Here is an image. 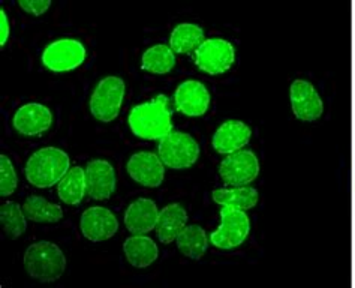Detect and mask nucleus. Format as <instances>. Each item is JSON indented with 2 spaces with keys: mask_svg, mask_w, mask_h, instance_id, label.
I'll return each mask as SVG.
<instances>
[{
  "mask_svg": "<svg viewBox=\"0 0 355 288\" xmlns=\"http://www.w3.org/2000/svg\"><path fill=\"white\" fill-rule=\"evenodd\" d=\"M128 124L137 137L144 140H162L173 133L170 101L159 95L153 101L135 105L130 110Z\"/></svg>",
  "mask_w": 355,
  "mask_h": 288,
  "instance_id": "nucleus-1",
  "label": "nucleus"
},
{
  "mask_svg": "<svg viewBox=\"0 0 355 288\" xmlns=\"http://www.w3.org/2000/svg\"><path fill=\"white\" fill-rule=\"evenodd\" d=\"M69 156L60 149L44 147L26 164V178L36 188H50L69 171Z\"/></svg>",
  "mask_w": 355,
  "mask_h": 288,
  "instance_id": "nucleus-2",
  "label": "nucleus"
},
{
  "mask_svg": "<svg viewBox=\"0 0 355 288\" xmlns=\"http://www.w3.org/2000/svg\"><path fill=\"white\" fill-rule=\"evenodd\" d=\"M24 267L31 278L41 282H54L67 269V257L51 242H38L27 248Z\"/></svg>",
  "mask_w": 355,
  "mask_h": 288,
  "instance_id": "nucleus-3",
  "label": "nucleus"
},
{
  "mask_svg": "<svg viewBox=\"0 0 355 288\" xmlns=\"http://www.w3.org/2000/svg\"><path fill=\"white\" fill-rule=\"evenodd\" d=\"M157 152L164 165L174 170H183L197 162L200 146L189 134L171 133L159 140Z\"/></svg>",
  "mask_w": 355,
  "mask_h": 288,
  "instance_id": "nucleus-4",
  "label": "nucleus"
},
{
  "mask_svg": "<svg viewBox=\"0 0 355 288\" xmlns=\"http://www.w3.org/2000/svg\"><path fill=\"white\" fill-rule=\"evenodd\" d=\"M220 226L210 235L213 246L219 249H232L240 246L249 236L250 221L245 210L222 207L220 209Z\"/></svg>",
  "mask_w": 355,
  "mask_h": 288,
  "instance_id": "nucleus-5",
  "label": "nucleus"
},
{
  "mask_svg": "<svg viewBox=\"0 0 355 288\" xmlns=\"http://www.w3.org/2000/svg\"><path fill=\"white\" fill-rule=\"evenodd\" d=\"M125 96V81L119 77H107L98 83L90 98V111L101 122H111L119 113Z\"/></svg>",
  "mask_w": 355,
  "mask_h": 288,
  "instance_id": "nucleus-6",
  "label": "nucleus"
},
{
  "mask_svg": "<svg viewBox=\"0 0 355 288\" xmlns=\"http://www.w3.org/2000/svg\"><path fill=\"white\" fill-rule=\"evenodd\" d=\"M193 60L197 67L210 76L227 72L236 60V49L231 42L211 38L205 40L200 49L193 53Z\"/></svg>",
  "mask_w": 355,
  "mask_h": 288,
  "instance_id": "nucleus-7",
  "label": "nucleus"
},
{
  "mask_svg": "<svg viewBox=\"0 0 355 288\" xmlns=\"http://www.w3.org/2000/svg\"><path fill=\"white\" fill-rule=\"evenodd\" d=\"M219 174L230 187H248L259 174V161L252 151H241L227 155L219 164Z\"/></svg>",
  "mask_w": 355,
  "mask_h": 288,
  "instance_id": "nucleus-8",
  "label": "nucleus"
},
{
  "mask_svg": "<svg viewBox=\"0 0 355 288\" xmlns=\"http://www.w3.org/2000/svg\"><path fill=\"white\" fill-rule=\"evenodd\" d=\"M86 60V49L77 40H59L51 42L42 53V63L53 72H68Z\"/></svg>",
  "mask_w": 355,
  "mask_h": 288,
  "instance_id": "nucleus-9",
  "label": "nucleus"
},
{
  "mask_svg": "<svg viewBox=\"0 0 355 288\" xmlns=\"http://www.w3.org/2000/svg\"><path fill=\"white\" fill-rule=\"evenodd\" d=\"M293 113L303 122H315L324 113V102L313 87L306 80H295L289 89Z\"/></svg>",
  "mask_w": 355,
  "mask_h": 288,
  "instance_id": "nucleus-10",
  "label": "nucleus"
},
{
  "mask_svg": "<svg viewBox=\"0 0 355 288\" xmlns=\"http://www.w3.org/2000/svg\"><path fill=\"white\" fill-rule=\"evenodd\" d=\"M174 102L177 111L189 117H200L207 113L210 107V94L201 81H183L175 89Z\"/></svg>",
  "mask_w": 355,
  "mask_h": 288,
  "instance_id": "nucleus-11",
  "label": "nucleus"
},
{
  "mask_svg": "<svg viewBox=\"0 0 355 288\" xmlns=\"http://www.w3.org/2000/svg\"><path fill=\"white\" fill-rule=\"evenodd\" d=\"M126 169L130 178L147 188L159 187L165 178L164 162L153 152H138L132 155Z\"/></svg>",
  "mask_w": 355,
  "mask_h": 288,
  "instance_id": "nucleus-12",
  "label": "nucleus"
},
{
  "mask_svg": "<svg viewBox=\"0 0 355 288\" xmlns=\"http://www.w3.org/2000/svg\"><path fill=\"white\" fill-rule=\"evenodd\" d=\"M80 227L86 239L104 242L117 233L119 221L114 213L105 207H90L83 213Z\"/></svg>",
  "mask_w": 355,
  "mask_h": 288,
  "instance_id": "nucleus-13",
  "label": "nucleus"
},
{
  "mask_svg": "<svg viewBox=\"0 0 355 288\" xmlns=\"http://www.w3.org/2000/svg\"><path fill=\"white\" fill-rule=\"evenodd\" d=\"M87 195L93 200H107L116 191V173L108 161L95 160L86 165Z\"/></svg>",
  "mask_w": 355,
  "mask_h": 288,
  "instance_id": "nucleus-14",
  "label": "nucleus"
},
{
  "mask_svg": "<svg viewBox=\"0 0 355 288\" xmlns=\"http://www.w3.org/2000/svg\"><path fill=\"white\" fill-rule=\"evenodd\" d=\"M252 131L250 128L240 122V120H227L213 135V147L220 155H231L241 151L249 140Z\"/></svg>",
  "mask_w": 355,
  "mask_h": 288,
  "instance_id": "nucleus-15",
  "label": "nucleus"
},
{
  "mask_svg": "<svg viewBox=\"0 0 355 288\" xmlns=\"http://www.w3.org/2000/svg\"><path fill=\"white\" fill-rule=\"evenodd\" d=\"M12 124L17 131L23 135H40L50 129L53 115L50 108L42 104H26L17 110Z\"/></svg>",
  "mask_w": 355,
  "mask_h": 288,
  "instance_id": "nucleus-16",
  "label": "nucleus"
},
{
  "mask_svg": "<svg viewBox=\"0 0 355 288\" xmlns=\"http://www.w3.org/2000/svg\"><path fill=\"white\" fill-rule=\"evenodd\" d=\"M159 210L155 201L138 198L126 209L125 224L132 235H146L156 228Z\"/></svg>",
  "mask_w": 355,
  "mask_h": 288,
  "instance_id": "nucleus-17",
  "label": "nucleus"
},
{
  "mask_svg": "<svg viewBox=\"0 0 355 288\" xmlns=\"http://www.w3.org/2000/svg\"><path fill=\"white\" fill-rule=\"evenodd\" d=\"M188 222V212L180 204H168L159 212L156 233L162 244L168 245L177 239Z\"/></svg>",
  "mask_w": 355,
  "mask_h": 288,
  "instance_id": "nucleus-18",
  "label": "nucleus"
},
{
  "mask_svg": "<svg viewBox=\"0 0 355 288\" xmlns=\"http://www.w3.org/2000/svg\"><path fill=\"white\" fill-rule=\"evenodd\" d=\"M213 201L216 204H220L222 207H232L239 210H249L254 209L259 195L258 191L252 187H232V188H220L213 191L211 194Z\"/></svg>",
  "mask_w": 355,
  "mask_h": 288,
  "instance_id": "nucleus-19",
  "label": "nucleus"
},
{
  "mask_svg": "<svg viewBox=\"0 0 355 288\" xmlns=\"http://www.w3.org/2000/svg\"><path fill=\"white\" fill-rule=\"evenodd\" d=\"M123 251L128 262L138 269H143L155 263L159 254L155 242L144 235H134L132 237H129L125 242Z\"/></svg>",
  "mask_w": 355,
  "mask_h": 288,
  "instance_id": "nucleus-20",
  "label": "nucleus"
},
{
  "mask_svg": "<svg viewBox=\"0 0 355 288\" xmlns=\"http://www.w3.org/2000/svg\"><path fill=\"white\" fill-rule=\"evenodd\" d=\"M205 41L204 31L197 24L182 23L174 27L170 36V47L174 53L189 54L195 53Z\"/></svg>",
  "mask_w": 355,
  "mask_h": 288,
  "instance_id": "nucleus-21",
  "label": "nucleus"
},
{
  "mask_svg": "<svg viewBox=\"0 0 355 288\" xmlns=\"http://www.w3.org/2000/svg\"><path fill=\"white\" fill-rule=\"evenodd\" d=\"M58 192L63 203L71 204V206H78L84 195L87 194L86 170L81 169V167L71 169L59 182Z\"/></svg>",
  "mask_w": 355,
  "mask_h": 288,
  "instance_id": "nucleus-22",
  "label": "nucleus"
},
{
  "mask_svg": "<svg viewBox=\"0 0 355 288\" xmlns=\"http://www.w3.org/2000/svg\"><path fill=\"white\" fill-rule=\"evenodd\" d=\"M177 246L180 253L192 260H200L207 251L210 239L207 237L204 228L200 226H186L180 235L177 236Z\"/></svg>",
  "mask_w": 355,
  "mask_h": 288,
  "instance_id": "nucleus-23",
  "label": "nucleus"
},
{
  "mask_svg": "<svg viewBox=\"0 0 355 288\" xmlns=\"http://www.w3.org/2000/svg\"><path fill=\"white\" fill-rule=\"evenodd\" d=\"M23 212L27 219L33 222H59L63 218V210L58 204L46 201L40 195H31L23 204Z\"/></svg>",
  "mask_w": 355,
  "mask_h": 288,
  "instance_id": "nucleus-24",
  "label": "nucleus"
},
{
  "mask_svg": "<svg viewBox=\"0 0 355 288\" xmlns=\"http://www.w3.org/2000/svg\"><path fill=\"white\" fill-rule=\"evenodd\" d=\"M175 65V56L171 47H166L164 44L153 45L147 49L143 54L141 68L152 74H166L170 72Z\"/></svg>",
  "mask_w": 355,
  "mask_h": 288,
  "instance_id": "nucleus-25",
  "label": "nucleus"
},
{
  "mask_svg": "<svg viewBox=\"0 0 355 288\" xmlns=\"http://www.w3.org/2000/svg\"><path fill=\"white\" fill-rule=\"evenodd\" d=\"M0 222H2L5 235L11 239L20 237L27 228L24 212L20 207V204H17L15 201L2 204V207H0Z\"/></svg>",
  "mask_w": 355,
  "mask_h": 288,
  "instance_id": "nucleus-26",
  "label": "nucleus"
},
{
  "mask_svg": "<svg viewBox=\"0 0 355 288\" xmlns=\"http://www.w3.org/2000/svg\"><path fill=\"white\" fill-rule=\"evenodd\" d=\"M18 183V178L14 170V165L8 156H0V195L8 197L11 195Z\"/></svg>",
  "mask_w": 355,
  "mask_h": 288,
  "instance_id": "nucleus-27",
  "label": "nucleus"
},
{
  "mask_svg": "<svg viewBox=\"0 0 355 288\" xmlns=\"http://www.w3.org/2000/svg\"><path fill=\"white\" fill-rule=\"evenodd\" d=\"M18 5L32 15H42L51 6V2L50 0H20Z\"/></svg>",
  "mask_w": 355,
  "mask_h": 288,
  "instance_id": "nucleus-28",
  "label": "nucleus"
},
{
  "mask_svg": "<svg viewBox=\"0 0 355 288\" xmlns=\"http://www.w3.org/2000/svg\"><path fill=\"white\" fill-rule=\"evenodd\" d=\"M0 31H2V33H0V36H2V38H0V45L3 47L9 38V22L3 9H0Z\"/></svg>",
  "mask_w": 355,
  "mask_h": 288,
  "instance_id": "nucleus-29",
  "label": "nucleus"
}]
</instances>
